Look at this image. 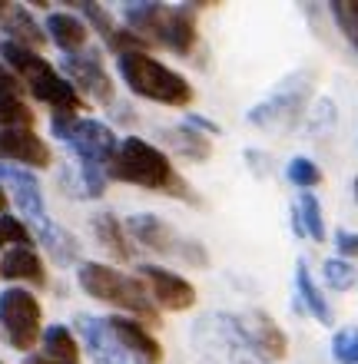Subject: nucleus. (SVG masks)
Returning <instances> with one entry per match:
<instances>
[{
  "instance_id": "f257e3e1",
  "label": "nucleus",
  "mask_w": 358,
  "mask_h": 364,
  "mask_svg": "<svg viewBox=\"0 0 358 364\" xmlns=\"http://www.w3.org/2000/svg\"><path fill=\"white\" fill-rule=\"evenodd\" d=\"M107 179L130 182V186H139L146 192H163V196H173V199L196 202L189 182L173 169L169 156L159 146L139 139V136L120 139L117 153H113V159L107 166Z\"/></svg>"
},
{
  "instance_id": "9d476101",
  "label": "nucleus",
  "mask_w": 358,
  "mask_h": 364,
  "mask_svg": "<svg viewBox=\"0 0 358 364\" xmlns=\"http://www.w3.org/2000/svg\"><path fill=\"white\" fill-rule=\"evenodd\" d=\"M126 232H130L139 245L159 252V255H176V259H186V262H193V265H206V262H209V255L203 252L199 242L183 239V235H179L173 225H166L159 215H149V212L130 215V219H126Z\"/></svg>"
},
{
  "instance_id": "7ed1b4c3",
  "label": "nucleus",
  "mask_w": 358,
  "mask_h": 364,
  "mask_svg": "<svg viewBox=\"0 0 358 364\" xmlns=\"http://www.w3.org/2000/svg\"><path fill=\"white\" fill-rule=\"evenodd\" d=\"M189 348L196 364H269L259 348L252 345L242 321L229 311H209L196 318L189 331Z\"/></svg>"
},
{
  "instance_id": "7c9ffc66",
  "label": "nucleus",
  "mask_w": 358,
  "mask_h": 364,
  "mask_svg": "<svg viewBox=\"0 0 358 364\" xmlns=\"http://www.w3.org/2000/svg\"><path fill=\"white\" fill-rule=\"evenodd\" d=\"M332 17L339 23V30L345 33L352 47L358 50V0H332Z\"/></svg>"
},
{
  "instance_id": "423d86ee",
  "label": "nucleus",
  "mask_w": 358,
  "mask_h": 364,
  "mask_svg": "<svg viewBox=\"0 0 358 364\" xmlns=\"http://www.w3.org/2000/svg\"><path fill=\"white\" fill-rule=\"evenodd\" d=\"M117 70H120V77H123V83L130 87V93L143 96V100H153V103H163V106L193 103L189 80L183 73L169 70L166 63H159V60H153L146 50L117 57Z\"/></svg>"
},
{
  "instance_id": "a19ab883",
  "label": "nucleus",
  "mask_w": 358,
  "mask_h": 364,
  "mask_svg": "<svg viewBox=\"0 0 358 364\" xmlns=\"http://www.w3.org/2000/svg\"><path fill=\"white\" fill-rule=\"evenodd\" d=\"M352 189H355V202H358V176H355V182H352Z\"/></svg>"
},
{
  "instance_id": "4468645a",
  "label": "nucleus",
  "mask_w": 358,
  "mask_h": 364,
  "mask_svg": "<svg viewBox=\"0 0 358 364\" xmlns=\"http://www.w3.org/2000/svg\"><path fill=\"white\" fill-rule=\"evenodd\" d=\"M0 163L43 169L50 166V146L33 129H0Z\"/></svg>"
},
{
  "instance_id": "4be33fe9",
  "label": "nucleus",
  "mask_w": 358,
  "mask_h": 364,
  "mask_svg": "<svg viewBox=\"0 0 358 364\" xmlns=\"http://www.w3.org/2000/svg\"><path fill=\"white\" fill-rule=\"evenodd\" d=\"M295 288H299V298H302V305H305V311H309L319 325H335V315H332L329 298L322 295V288L315 285V278H312L305 259L295 262Z\"/></svg>"
},
{
  "instance_id": "f3484780",
  "label": "nucleus",
  "mask_w": 358,
  "mask_h": 364,
  "mask_svg": "<svg viewBox=\"0 0 358 364\" xmlns=\"http://www.w3.org/2000/svg\"><path fill=\"white\" fill-rule=\"evenodd\" d=\"M242 328L249 331L252 345L262 351V358L265 361H282V358L289 355V338H285V331L279 328V321L269 315V311H262V308H249L246 315L239 318Z\"/></svg>"
},
{
  "instance_id": "393cba45",
  "label": "nucleus",
  "mask_w": 358,
  "mask_h": 364,
  "mask_svg": "<svg viewBox=\"0 0 358 364\" xmlns=\"http://www.w3.org/2000/svg\"><path fill=\"white\" fill-rule=\"evenodd\" d=\"M40 345H43V358H53V361L77 364V358H80L77 338H73V331L67 325H50L40 335Z\"/></svg>"
},
{
  "instance_id": "a878e982",
  "label": "nucleus",
  "mask_w": 358,
  "mask_h": 364,
  "mask_svg": "<svg viewBox=\"0 0 358 364\" xmlns=\"http://www.w3.org/2000/svg\"><path fill=\"white\" fill-rule=\"evenodd\" d=\"M40 242H43V249H47V255L57 265H73V262L80 259V242L70 235V232H63L60 225H53L50 232H43L40 235Z\"/></svg>"
},
{
  "instance_id": "f8f14e48",
  "label": "nucleus",
  "mask_w": 358,
  "mask_h": 364,
  "mask_svg": "<svg viewBox=\"0 0 358 364\" xmlns=\"http://www.w3.org/2000/svg\"><path fill=\"white\" fill-rule=\"evenodd\" d=\"M139 275H143L153 305L166 308V311H189L196 305V285L189 278L176 275L163 265H139Z\"/></svg>"
},
{
  "instance_id": "6e6552de",
  "label": "nucleus",
  "mask_w": 358,
  "mask_h": 364,
  "mask_svg": "<svg viewBox=\"0 0 358 364\" xmlns=\"http://www.w3.org/2000/svg\"><path fill=\"white\" fill-rule=\"evenodd\" d=\"M309 100H312L309 73H292L262 103L252 106L249 113H246V119L252 126H259V129H292V126L299 123V116L305 113Z\"/></svg>"
},
{
  "instance_id": "6ab92c4d",
  "label": "nucleus",
  "mask_w": 358,
  "mask_h": 364,
  "mask_svg": "<svg viewBox=\"0 0 358 364\" xmlns=\"http://www.w3.org/2000/svg\"><path fill=\"white\" fill-rule=\"evenodd\" d=\"M0 30L7 33L10 43H20V47L37 50V53L47 43V30L40 27L37 20H33V14L27 7H20V4H10V10L0 20Z\"/></svg>"
},
{
  "instance_id": "b1692460",
  "label": "nucleus",
  "mask_w": 358,
  "mask_h": 364,
  "mask_svg": "<svg viewBox=\"0 0 358 364\" xmlns=\"http://www.w3.org/2000/svg\"><path fill=\"white\" fill-rule=\"evenodd\" d=\"M163 136L173 153H179L183 159H193V163H203L213 153V143L193 126H173V129H163Z\"/></svg>"
},
{
  "instance_id": "0eeeda50",
  "label": "nucleus",
  "mask_w": 358,
  "mask_h": 364,
  "mask_svg": "<svg viewBox=\"0 0 358 364\" xmlns=\"http://www.w3.org/2000/svg\"><path fill=\"white\" fill-rule=\"evenodd\" d=\"M50 126H53L57 139H63L77 153L80 166L107 169L120 146L113 129L107 123H100V119H87V116H73V113H53Z\"/></svg>"
},
{
  "instance_id": "20e7f679",
  "label": "nucleus",
  "mask_w": 358,
  "mask_h": 364,
  "mask_svg": "<svg viewBox=\"0 0 358 364\" xmlns=\"http://www.w3.org/2000/svg\"><path fill=\"white\" fill-rule=\"evenodd\" d=\"M0 60L33 93V100L47 103L53 113H73V116L83 113V100H80L77 87L67 77H60L37 50H27V47H20V43L0 40Z\"/></svg>"
},
{
  "instance_id": "cd10ccee",
  "label": "nucleus",
  "mask_w": 358,
  "mask_h": 364,
  "mask_svg": "<svg viewBox=\"0 0 358 364\" xmlns=\"http://www.w3.org/2000/svg\"><path fill=\"white\" fill-rule=\"evenodd\" d=\"M295 212H299L302 232H305L312 242H325V219H322L319 196H315V192H302V199H299V205H295Z\"/></svg>"
},
{
  "instance_id": "79ce46f5",
  "label": "nucleus",
  "mask_w": 358,
  "mask_h": 364,
  "mask_svg": "<svg viewBox=\"0 0 358 364\" xmlns=\"http://www.w3.org/2000/svg\"><path fill=\"white\" fill-rule=\"evenodd\" d=\"M0 364H4V361H0Z\"/></svg>"
},
{
  "instance_id": "58836bf2",
  "label": "nucleus",
  "mask_w": 358,
  "mask_h": 364,
  "mask_svg": "<svg viewBox=\"0 0 358 364\" xmlns=\"http://www.w3.org/2000/svg\"><path fill=\"white\" fill-rule=\"evenodd\" d=\"M7 202H10V196H7V189L0 186V215H4V209H7Z\"/></svg>"
},
{
  "instance_id": "39448f33",
  "label": "nucleus",
  "mask_w": 358,
  "mask_h": 364,
  "mask_svg": "<svg viewBox=\"0 0 358 364\" xmlns=\"http://www.w3.org/2000/svg\"><path fill=\"white\" fill-rule=\"evenodd\" d=\"M77 282L90 298L107 301V305L120 308V315L139 318L143 325H159V311H156L153 298L146 291V285L133 275H123L113 265H100V262H80Z\"/></svg>"
},
{
  "instance_id": "ddd939ff",
  "label": "nucleus",
  "mask_w": 358,
  "mask_h": 364,
  "mask_svg": "<svg viewBox=\"0 0 358 364\" xmlns=\"http://www.w3.org/2000/svg\"><path fill=\"white\" fill-rule=\"evenodd\" d=\"M63 70H67V80L80 90H87L97 103H113V80H110V73L103 70V63H100V57L93 53V50H83V53H73V57L63 60Z\"/></svg>"
},
{
  "instance_id": "f704fd0d",
  "label": "nucleus",
  "mask_w": 358,
  "mask_h": 364,
  "mask_svg": "<svg viewBox=\"0 0 358 364\" xmlns=\"http://www.w3.org/2000/svg\"><path fill=\"white\" fill-rule=\"evenodd\" d=\"M335 245H339L342 259H358V232L339 229V232H335Z\"/></svg>"
},
{
  "instance_id": "9b49d317",
  "label": "nucleus",
  "mask_w": 358,
  "mask_h": 364,
  "mask_svg": "<svg viewBox=\"0 0 358 364\" xmlns=\"http://www.w3.org/2000/svg\"><path fill=\"white\" fill-rule=\"evenodd\" d=\"M0 186L10 192V199L17 202L20 215L27 222V229L33 235H43V232L53 229V219L47 215L43 209V186L40 179L33 176V169H23V166H10V163H0Z\"/></svg>"
},
{
  "instance_id": "ea45409f",
  "label": "nucleus",
  "mask_w": 358,
  "mask_h": 364,
  "mask_svg": "<svg viewBox=\"0 0 358 364\" xmlns=\"http://www.w3.org/2000/svg\"><path fill=\"white\" fill-rule=\"evenodd\" d=\"M7 10H10V4H7V0H0V20H4V14H7Z\"/></svg>"
},
{
  "instance_id": "f03ea898",
  "label": "nucleus",
  "mask_w": 358,
  "mask_h": 364,
  "mask_svg": "<svg viewBox=\"0 0 358 364\" xmlns=\"http://www.w3.org/2000/svg\"><path fill=\"white\" fill-rule=\"evenodd\" d=\"M199 7H213V4H149V0H133L123 4V20L126 30H133L143 43H163L166 50H173L179 57H189L199 40V27H196V14Z\"/></svg>"
},
{
  "instance_id": "dca6fc26",
  "label": "nucleus",
  "mask_w": 358,
  "mask_h": 364,
  "mask_svg": "<svg viewBox=\"0 0 358 364\" xmlns=\"http://www.w3.org/2000/svg\"><path fill=\"white\" fill-rule=\"evenodd\" d=\"M107 321L113 328L117 341L126 348V355L133 358L136 364H163V345L153 338V331H146V325L139 318L113 315Z\"/></svg>"
},
{
  "instance_id": "5701e85b",
  "label": "nucleus",
  "mask_w": 358,
  "mask_h": 364,
  "mask_svg": "<svg viewBox=\"0 0 358 364\" xmlns=\"http://www.w3.org/2000/svg\"><path fill=\"white\" fill-rule=\"evenodd\" d=\"M90 229H93L97 242L110 252V255H113V259H117V262H130L133 249L126 245V225L117 219V215H113V212H100V215H93V219H90Z\"/></svg>"
},
{
  "instance_id": "a211bd4d",
  "label": "nucleus",
  "mask_w": 358,
  "mask_h": 364,
  "mask_svg": "<svg viewBox=\"0 0 358 364\" xmlns=\"http://www.w3.org/2000/svg\"><path fill=\"white\" fill-rule=\"evenodd\" d=\"M70 7H77L83 17L93 23V30H100V37L107 40V47L117 53V57H123V53H136V50H146L149 43H143V40L136 37L133 30L126 27H117L113 23V17H110L107 10L100 7V4H90V0H77V4H70Z\"/></svg>"
},
{
  "instance_id": "473e14b6",
  "label": "nucleus",
  "mask_w": 358,
  "mask_h": 364,
  "mask_svg": "<svg viewBox=\"0 0 358 364\" xmlns=\"http://www.w3.org/2000/svg\"><path fill=\"white\" fill-rule=\"evenodd\" d=\"M332 358L339 364H358V328H342L332 338Z\"/></svg>"
},
{
  "instance_id": "c756f323",
  "label": "nucleus",
  "mask_w": 358,
  "mask_h": 364,
  "mask_svg": "<svg viewBox=\"0 0 358 364\" xmlns=\"http://www.w3.org/2000/svg\"><path fill=\"white\" fill-rule=\"evenodd\" d=\"M322 278H325V285L335 288V291H349V288H355L358 272H355V265L345 259H329L322 265Z\"/></svg>"
},
{
  "instance_id": "4c0bfd02",
  "label": "nucleus",
  "mask_w": 358,
  "mask_h": 364,
  "mask_svg": "<svg viewBox=\"0 0 358 364\" xmlns=\"http://www.w3.org/2000/svg\"><path fill=\"white\" fill-rule=\"evenodd\" d=\"M23 364H63V361H53V358H43V355H33V358H27Z\"/></svg>"
},
{
  "instance_id": "aec40b11",
  "label": "nucleus",
  "mask_w": 358,
  "mask_h": 364,
  "mask_svg": "<svg viewBox=\"0 0 358 364\" xmlns=\"http://www.w3.org/2000/svg\"><path fill=\"white\" fill-rule=\"evenodd\" d=\"M47 37L67 57H73V53H83V47H87V40H90V30L77 14H60L57 10V14H47Z\"/></svg>"
},
{
  "instance_id": "e433bc0d",
  "label": "nucleus",
  "mask_w": 358,
  "mask_h": 364,
  "mask_svg": "<svg viewBox=\"0 0 358 364\" xmlns=\"http://www.w3.org/2000/svg\"><path fill=\"white\" fill-rule=\"evenodd\" d=\"M0 93H17L20 96V80L10 73V67L0 60Z\"/></svg>"
},
{
  "instance_id": "2eb2a0df",
  "label": "nucleus",
  "mask_w": 358,
  "mask_h": 364,
  "mask_svg": "<svg viewBox=\"0 0 358 364\" xmlns=\"http://www.w3.org/2000/svg\"><path fill=\"white\" fill-rule=\"evenodd\" d=\"M77 331H80V338H83V345H87L93 364H136L133 358L126 355V348L117 341L110 321H103V318L77 315Z\"/></svg>"
},
{
  "instance_id": "72a5a7b5",
  "label": "nucleus",
  "mask_w": 358,
  "mask_h": 364,
  "mask_svg": "<svg viewBox=\"0 0 358 364\" xmlns=\"http://www.w3.org/2000/svg\"><path fill=\"white\" fill-rule=\"evenodd\" d=\"M332 123H335V106H332V100H319V103H315V113H312V119H309V129L312 133H322V129H329Z\"/></svg>"
},
{
  "instance_id": "c85d7f7f",
  "label": "nucleus",
  "mask_w": 358,
  "mask_h": 364,
  "mask_svg": "<svg viewBox=\"0 0 358 364\" xmlns=\"http://www.w3.org/2000/svg\"><path fill=\"white\" fill-rule=\"evenodd\" d=\"M285 176H289L292 186H299V189L312 192L315 186H322V169L312 159H305V156H295V159H289V166H285Z\"/></svg>"
},
{
  "instance_id": "c9c22d12",
  "label": "nucleus",
  "mask_w": 358,
  "mask_h": 364,
  "mask_svg": "<svg viewBox=\"0 0 358 364\" xmlns=\"http://www.w3.org/2000/svg\"><path fill=\"white\" fill-rule=\"evenodd\" d=\"M186 126H193V129H199V133H209V136H219L223 129H219V123H213L209 116H199V113H189L186 116Z\"/></svg>"
},
{
  "instance_id": "2f4dec72",
  "label": "nucleus",
  "mask_w": 358,
  "mask_h": 364,
  "mask_svg": "<svg viewBox=\"0 0 358 364\" xmlns=\"http://www.w3.org/2000/svg\"><path fill=\"white\" fill-rule=\"evenodd\" d=\"M0 245H14V249H33V232L27 229V222H23V219L0 215Z\"/></svg>"
},
{
  "instance_id": "bb28decb",
  "label": "nucleus",
  "mask_w": 358,
  "mask_h": 364,
  "mask_svg": "<svg viewBox=\"0 0 358 364\" xmlns=\"http://www.w3.org/2000/svg\"><path fill=\"white\" fill-rule=\"evenodd\" d=\"M37 116L17 93H0V129H33Z\"/></svg>"
},
{
  "instance_id": "1a4fd4ad",
  "label": "nucleus",
  "mask_w": 358,
  "mask_h": 364,
  "mask_svg": "<svg viewBox=\"0 0 358 364\" xmlns=\"http://www.w3.org/2000/svg\"><path fill=\"white\" fill-rule=\"evenodd\" d=\"M43 311L33 291L27 288H4L0 291V331L17 351H30L43 335Z\"/></svg>"
},
{
  "instance_id": "412c9836",
  "label": "nucleus",
  "mask_w": 358,
  "mask_h": 364,
  "mask_svg": "<svg viewBox=\"0 0 358 364\" xmlns=\"http://www.w3.org/2000/svg\"><path fill=\"white\" fill-rule=\"evenodd\" d=\"M0 278L7 282H27V285H47V269L33 249H10L0 259Z\"/></svg>"
}]
</instances>
